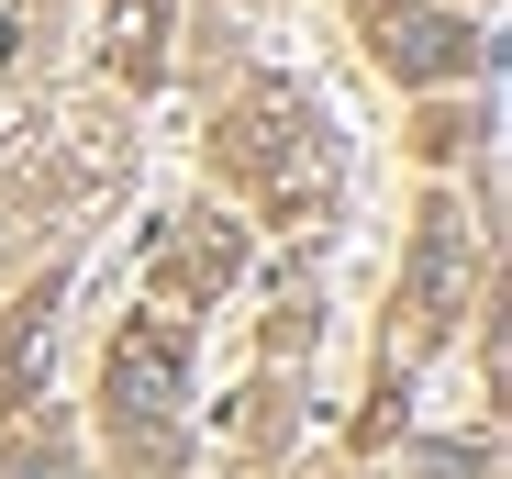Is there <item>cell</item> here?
<instances>
[{"label":"cell","mask_w":512,"mask_h":479,"mask_svg":"<svg viewBox=\"0 0 512 479\" xmlns=\"http://www.w3.org/2000/svg\"><path fill=\"white\" fill-rule=\"evenodd\" d=\"M190 390V335H167V324H134L123 346H112V402L145 424V413H167Z\"/></svg>","instance_id":"1"},{"label":"cell","mask_w":512,"mask_h":479,"mask_svg":"<svg viewBox=\"0 0 512 479\" xmlns=\"http://www.w3.org/2000/svg\"><path fill=\"white\" fill-rule=\"evenodd\" d=\"M368 23H379V34H401V45H390V67H412V78H435V67H457V56H468V34H457V23H435V12H412V0H368Z\"/></svg>","instance_id":"2"},{"label":"cell","mask_w":512,"mask_h":479,"mask_svg":"<svg viewBox=\"0 0 512 479\" xmlns=\"http://www.w3.org/2000/svg\"><path fill=\"white\" fill-rule=\"evenodd\" d=\"M0 56H23V0H0Z\"/></svg>","instance_id":"3"},{"label":"cell","mask_w":512,"mask_h":479,"mask_svg":"<svg viewBox=\"0 0 512 479\" xmlns=\"http://www.w3.org/2000/svg\"><path fill=\"white\" fill-rule=\"evenodd\" d=\"M0 479H67V468L56 457H23V468H0Z\"/></svg>","instance_id":"4"}]
</instances>
